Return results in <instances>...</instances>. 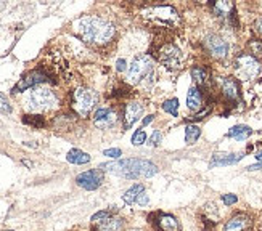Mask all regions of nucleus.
<instances>
[{
    "mask_svg": "<svg viewBox=\"0 0 262 231\" xmlns=\"http://www.w3.org/2000/svg\"><path fill=\"white\" fill-rule=\"evenodd\" d=\"M76 32L87 43L105 45L115 37V26L103 18L84 16L76 22Z\"/></svg>",
    "mask_w": 262,
    "mask_h": 231,
    "instance_id": "nucleus-1",
    "label": "nucleus"
},
{
    "mask_svg": "<svg viewBox=\"0 0 262 231\" xmlns=\"http://www.w3.org/2000/svg\"><path fill=\"white\" fill-rule=\"evenodd\" d=\"M101 169L108 170L110 173L115 175L129 178V180H137V178H148L158 173V167L145 159H124V160H116V163L110 164H101Z\"/></svg>",
    "mask_w": 262,
    "mask_h": 231,
    "instance_id": "nucleus-2",
    "label": "nucleus"
},
{
    "mask_svg": "<svg viewBox=\"0 0 262 231\" xmlns=\"http://www.w3.org/2000/svg\"><path fill=\"white\" fill-rule=\"evenodd\" d=\"M155 77V64L150 55H139L134 58L127 69V80L132 85H139L143 90L151 87Z\"/></svg>",
    "mask_w": 262,
    "mask_h": 231,
    "instance_id": "nucleus-3",
    "label": "nucleus"
},
{
    "mask_svg": "<svg viewBox=\"0 0 262 231\" xmlns=\"http://www.w3.org/2000/svg\"><path fill=\"white\" fill-rule=\"evenodd\" d=\"M58 105V98L49 87H36L29 91L25 100V106L31 112L50 111Z\"/></svg>",
    "mask_w": 262,
    "mask_h": 231,
    "instance_id": "nucleus-4",
    "label": "nucleus"
},
{
    "mask_svg": "<svg viewBox=\"0 0 262 231\" xmlns=\"http://www.w3.org/2000/svg\"><path fill=\"white\" fill-rule=\"evenodd\" d=\"M97 101H98V95L94 90L79 87L71 95V108L81 115V118H87L89 112L97 105Z\"/></svg>",
    "mask_w": 262,
    "mask_h": 231,
    "instance_id": "nucleus-5",
    "label": "nucleus"
},
{
    "mask_svg": "<svg viewBox=\"0 0 262 231\" xmlns=\"http://www.w3.org/2000/svg\"><path fill=\"white\" fill-rule=\"evenodd\" d=\"M233 69L238 79L242 80H253L260 73V63L249 53H242L235 58Z\"/></svg>",
    "mask_w": 262,
    "mask_h": 231,
    "instance_id": "nucleus-6",
    "label": "nucleus"
},
{
    "mask_svg": "<svg viewBox=\"0 0 262 231\" xmlns=\"http://www.w3.org/2000/svg\"><path fill=\"white\" fill-rule=\"evenodd\" d=\"M94 231H121L124 220L121 217L111 214V211H100L92 217Z\"/></svg>",
    "mask_w": 262,
    "mask_h": 231,
    "instance_id": "nucleus-7",
    "label": "nucleus"
},
{
    "mask_svg": "<svg viewBox=\"0 0 262 231\" xmlns=\"http://www.w3.org/2000/svg\"><path fill=\"white\" fill-rule=\"evenodd\" d=\"M150 19L156 21L158 26H169V28H176L179 22V15L172 7H153L150 8Z\"/></svg>",
    "mask_w": 262,
    "mask_h": 231,
    "instance_id": "nucleus-8",
    "label": "nucleus"
},
{
    "mask_svg": "<svg viewBox=\"0 0 262 231\" xmlns=\"http://www.w3.org/2000/svg\"><path fill=\"white\" fill-rule=\"evenodd\" d=\"M204 49L208 50L211 56H214L215 60H224L229 55V43L224 37H221L219 34H209L204 39Z\"/></svg>",
    "mask_w": 262,
    "mask_h": 231,
    "instance_id": "nucleus-9",
    "label": "nucleus"
},
{
    "mask_svg": "<svg viewBox=\"0 0 262 231\" xmlns=\"http://www.w3.org/2000/svg\"><path fill=\"white\" fill-rule=\"evenodd\" d=\"M76 183H77V187H81L87 191H94V190L100 188L101 183H103V172L100 169L82 172L76 177Z\"/></svg>",
    "mask_w": 262,
    "mask_h": 231,
    "instance_id": "nucleus-10",
    "label": "nucleus"
},
{
    "mask_svg": "<svg viewBox=\"0 0 262 231\" xmlns=\"http://www.w3.org/2000/svg\"><path fill=\"white\" fill-rule=\"evenodd\" d=\"M47 80H49V76L42 71H39V69H36V71H31L23 77L19 82L11 88V94H19V91H25L29 88H36L40 84L47 82Z\"/></svg>",
    "mask_w": 262,
    "mask_h": 231,
    "instance_id": "nucleus-11",
    "label": "nucleus"
},
{
    "mask_svg": "<svg viewBox=\"0 0 262 231\" xmlns=\"http://www.w3.org/2000/svg\"><path fill=\"white\" fill-rule=\"evenodd\" d=\"M159 60H161L169 69H180L182 67V52L174 43H166L161 49Z\"/></svg>",
    "mask_w": 262,
    "mask_h": 231,
    "instance_id": "nucleus-12",
    "label": "nucleus"
},
{
    "mask_svg": "<svg viewBox=\"0 0 262 231\" xmlns=\"http://www.w3.org/2000/svg\"><path fill=\"white\" fill-rule=\"evenodd\" d=\"M118 121V115L115 111H111L108 108H100L94 112V124L95 127L101 130H106L110 127H113Z\"/></svg>",
    "mask_w": 262,
    "mask_h": 231,
    "instance_id": "nucleus-13",
    "label": "nucleus"
},
{
    "mask_svg": "<svg viewBox=\"0 0 262 231\" xmlns=\"http://www.w3.org/2000/svg\"><path fill=\"white\" fill-rule=\"evenodd\" d=\"M219 85L224 97L229 101H238L240 100V84L236 77H221Z\"/></svg>",
    "mask_w": 262,
    "mask_h": 231,
    "instance_id": "nucleus-14",
    "label": "nucleus"
},
{
    "mask_svg": "<svg viewBox=\"0 0 262 231\" xmlns=\"http://www.w3.org/2000/svg\"><path fill=\"white\" fill-rule=\"evenodd\" d=\"M142 112H143V106L140 105V103H137V101L127 103L126 108H124V118H122V127H124V130L130 129V127L140 119Z\"/></svg>",
    "mask_w": 262,
    "mask_h": 231,
    "instance_id": "nucleus-15",
    "label": "nucleus"
},
{
    "mask_svg": "<svg viewBox=\"0 0 262 231\" xmlns=\"http://www.w3.org/2000/svg\"><path fill=\"white\" fill-rule=\"evenodd\" d=\"M253 220L246 214H236L224 225L222 231H251Z\"/></svg>",
    "mask_w": 262,
    "mask_h": 231,
    "instance_id": "nucleus-16",
    "label": "nucleus"
},
{
    "mask_svg": "<svg viewBox=\"0 0 262 231\" xmlns=\"http://www.w3.org/2000/svg\"><path fill=\"white\" fill-rule=\"evenodd\" d=\"M156 226L161 231H179L180 229L177 217L170 215V214H159L158 220H156Z\"/></svg>",
    "mask_w": 262,
    "mask_h": 231,
    "instance_id": "nucleus-17",
    "label": "nucleus"
},
{
    "mask_svg": "<svg viewBox=\"0 0 262 231\" xmlns=\"http://www.w3.org/2000/svg\"><path fill=\"white\" fill-rule=\"evenodd\" d=\"M187 106L193 112H196L203 108V95H201L200 87H196V85L190 87L188 95H187Z\"/></svg>",
    "mask_w": 262,
    "mask_h": 231,
    "instance_id": "nucleus-18",
    "label": "nucleus"
},
{
    "mask_svg": "<svg viewBox=\"0 0 262 231\" xmlns=\"http://www.w3.org/2000/svg\"><path fill=\"white\" fill-rule=\"evenodd\" d=\"M191 77L200 87H209L211 84V71L206 66H193L191 67Z\"/></svg>",
    "mask_w": 262,
    "mask_h": 231,
    "instance_id": "nucleus-19",
    "label": "nucleus"
},
{
    "mask_svg": "<svg viewBox=\"0 0 262 231\" xmlns=\"http://www.w3.org/2000/svg\"><path fill=\"white\" fill-rule=\"evenodd\" d=\"M243 153H236V154H225V153H219L214 154L212 160H211V167L215 166H230V164H236L238 160L243 159Z\"/></svg>",
    "mask_w": 262,
    "mask_h": 231,
    "instance_id": "nucleus-20",
    "label": "nucleus"
},
{
    "mask_svg": "<svg viewBox=\"0 0 262 231\" xmlns=\"http://www.w3.org/2000/svg\"><path fill=\"white\" fill-rule=\"evenodd\" d=\"M212 8H214V13L222 16V18H232L235 15L233 2H225V0H221V2L212 4Z\"/></svg>",
    "mask_w": 262,
    "mask_h": 231,
    "instance_id": "nucleus-21",
    "label": "nucleus"
},
{
    "mask_svg": "<svg viewBox=\"0 0 262 231\" xmlns=\"http://www.w3.org/2000/svg\"><path fill=\"white\" fill-rule=\"evenodd\" d=\"M143 191H146L143 184H142V183H137V184H134L132 188H129L126 193L122 194V201L126 202L127 205H132V204L137 202V199H139V196H140Z\"/></svg>",
    "mask_w": 262,
    "mask_h": 231,
    "instance_id": "nucleus-22",
    "label": "nucleus"
},
{
    "mask_svg": "<svg viewBox=\"0 0 262 231\" xmlns=\"http://www.w3.org/2000/svg\"><path fill=\"white\" fill-rule=\"evenodd\" d=\"M66 159H68V163H71V164H77V166H82V164H87V163H90V157L87 153H84V151H81V149H71L70 153H68V156H66Z\"/></svg>",
    "mask_w": 262,
    "mask_h": 231,
    "instance_id": "nucleus-23",
    "label": "nucleus"
},
{
    "mask_svg": "<svg viewBox=\"0 0 262 231\" xmlns=\"http://www.w3.org/2000/svg\"><path fill=\"white\" fill-rule=\"evenodd\" d=\"M251 133H253L251 127H248V125H235V127H232V129L229 130L227 136L235 138V140H238V142H243Z\"/></svg>",
    "mask_w": 262,
    "mask_h": 231,
    "instance_id": "nucleus-24",
    "label": "nucleus"
},
{
    "mask_svg": "<svg viewBox=\"0 0 262 231\" xmlns=\"http://www.w3.org/2000/svg\"><path fill=\"white\" fill-rule=\"evenodd\" d=\"M200 135H201V129H200L198 125H193V124L187 125V129H185V142H187L188 145L196 143V140L200 138Z\"/></svg>",
    "mask_w": 262,
    "mask_h": 231,
    "instance_id": "nucleus-25",
    "label": "nucleus"
},
{
    "mask_svg": "<svg viewBox=\"0 0 262 231\" xmlns=\"http://www.w3.org/2000/svg\"><path fill=\"white\" fill-rule=\"evenodd\" d=\"M248 47H249V55L254 56L257 61L262 60V40L260 39H253L248 43Z\"/></svg>",
    "mask_w": 262,
    "mask_h": 231,
    "instance_id": "nucleus-26",
    "label": "nucleus"
},
{
    "mask_svg": "<svg viewBox=\"0 0 262 231\" xmlns=\"http://www.w3.org/2000/svg\"><path fill=\"white\" fill-rule=\"evenodd\" d=\"M23 122L25 124H29L32 127H37V129H42L45 125V119L42 115H34V114H26L25 118H23Z\"/></svg>",
    "mask_w": 262,
    "mask_h": 231,
    "instance_id": "nucleus-27",
    "label": "nucleus"
},
{
    "mask_svg": "<svg viewBox=\"0 0 262 231\" xmlns=\"http://www.w3.org/2000/svg\"><path fill=\"white\" fill-rule=\"evenodd\" d=\"M163 109L166 112H169L170 115H174V118H177L179 114V100L177 98H170V100H166L163 103Z\"/></svg>",
    "mask_w": 262,
    "mask_h": 231,
    "instance_id": "nucleus-28",
    "label": "nucleus"
},
{
    "mask_svg": "<svg viewBox=\"0 0 262 231\" xmlns=\"http://www.w3.org/2000/svg\"><path fill=\"white\" fill-rule=\"evenodd\" d=\"M146 142V133L143 130H137L134 135H132V145L134 146H140Z\"/></svg>",
    "mask_w": 262,
    "mask_h": 231,
    "instance_id": "nucleus-29",
    "label": "nucleus"
},
{
    "mask_svg": "<svg viewBox=\"0 0 262 231\" xmlns=\"http://www.w3.org/2000/svg\"><path fill=\"white\" fill-rule=\"evenodd\" d=\"M0 112L2 114H10L11 112V105L10 101L5 98V95L0 94Z\"/></svg>",
    "mask_w": 262,
    "mask_h": 231,
    "instance_id": "nucleus-30",
    "label": "nucleus"
},
{
    "mask_svg": "<svg viewBox=\"0 0 262 231\" xmlns=\"http://www.w3.org/2000/svg\"><path fill=\"white\" fill-rule=\"evenodd\" d=\"M159 143H163V133L159 132V130H155V132L151 133V136H150V143H148V145L155 148V146H158Z\"/></svg>",
    "mask_w": 262,
    "mask_h": 231,
    "instance_id": "nucleus-31",
    "label": "nucleus"
},
{
    "mask_svg": "<svg viewBox=\"0 0 262 231\" xmlns=\"http://www.w3.org/2000/svg\"><path fill=\"white\" fill-rule=\"evenodd\" d=\"M103 154H105L106 157L118 159V157H121V156H122V151H121V149H118V148H111V149H105Z\"/></svg>",
    "mask_w": 262,
    "mask_h": 231,
    "instance_id": "nucleus-32",
    "label": "nucleus"
},
{
    "mask_svg": "<svg viewBox=\"0 0 262 231\" xmlns=\"http://www.w3.org/2000/svg\"><path fill=\"white\" fill-rule=\"evenodd\" d=\"M222 201H224L225 205H233V204L238 202V198H236L235 194H224L222 196Z\"/></svg>",
    "mask_w": 262,
    "mask_h": 231,
    "instance_id": "nucleus-33",
    "label": "nucleus"
},
{
    "mask_svg": "<svg viewBox=\"0 0 262 231\" xmlns=\"http://www.w3.org/2000/svg\"><path fill=\"white\" fill-rule=\"evenodd\" d=\"M116 69H118L119 73H124V71H126V69H127L126 60H122V58H121V60H118V61H116Z\"/></svg>",
    "mask_w": 262,
    "mask_h": 231,
    "instance_id": "nucleus-34",
    "label": "nucleus"
},
{
    "mask_svg": "<svg viewBox=\"0 0 262 231\" xmlns=\"http://www.w3.org/2000/svg\"><path fill=\"white\" fill-rule=\"evenodd\" d=\"M254 31H256L257 36H260V37H262V18H259V19L254 22Z\"/></svg>",
    "mask_w": 262,
    "mask_h": 231,
    "instance_id": "nucleus-35",
    "label": "nucleus"
},
{
    "mask_svg": "<svg viewBox=\"0 0 262 231\" xmlns=\"http://www.w3.org/2000/svg\"><path fill=\"white\" fill-rule=\"evenodd\" d=\"M209 111H211L209 108H208V109H204V111L198 112V114L195 115V118H191V119H193V121H200V119H203V118H204V115H206V114H209Z\"/></svg>",
    "mask_w": 262,
    "mask_h": 231,
    "instance_id": "nucleus-36",
    "label": "nucleus"
},
{
    "mask_svg": "<svg viewBox=\"0 0 262 231\" xmlns=\"http://www.w3.org/2000/svg\"><path fill=\"white\" fill-rule=\"evenodd\" d=\"M153 119H155V115H153V114L146 115V118L143 119V125H148V124H151V122H153Z\"/></svg>",
    "mask_w": 262,
    "mask_h": 231,
    "instance_id": "nucleus-37",
    "label": "nucleus"
},
{
    "mask_svg": "<svg viewBox=\"0 0 262 231\" xmlns=\"http://www.w3.org/2000/svg\"><path fill=\"white\" fill-rule=\"evenodd\" d=\"M23 164H26L28 167H32V163H29V160H23Z\"/></svg>",
    "mask_w": 262,
    "mask_h": 231,
    "instance_id": "nucleus-38",
    "label": "nucleus"
},
{
    "mask_svg": "<svg viewBox=\"0 0 262 231\" xmlns=\"http://www.w3.org/2000/svg\"><path fill=\"white\" fill-rule=\"evenodd\" d=\"M10 231H11V229H10Z\"/></svg>",
    "mask_w": 262,
    "mask_h": 231,
    "instance_id": "nucleus-39",
    "label": "nucleus"
}]
</instances>
